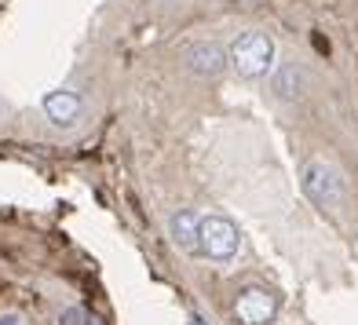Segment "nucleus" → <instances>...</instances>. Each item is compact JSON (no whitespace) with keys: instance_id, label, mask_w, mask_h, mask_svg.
Returning a JSON list of instances; mask_svg holds the SVG:
<instances>
[{"instance_id":"nucleus-6","label":"nucleus","mask_w":358,"mask_h":325,"mask_svg":"<svg viewBox=\"0 0 358 325\" xmlns=\"http://www.w3.org/2000/svg\"><path fill=\"white\" fill-rule=\"evenodd\" d=\"M80 110H85V103H80L77 92L59 88L52 95H44V113H48V121H52L55 128H73L80 121Z\"/></svg>"},{"instance_id":"nucleus-9","label":"nucleus","mask_w":358,"mask_h":325,"mask_svg":"<svg viewBox=\"0 0 358 325\" xmlns=\"http://www.w3.org/2000/svg\"><path fill=\"white\" fill-rule=\"evenodd\" d=\"M62 325H88V311L85 307H70V311H62Z\"/></svg>"},{"instance_id":"nucleus-8","label":"nucleus","mask_w":358,"mask_h":325,"mask_svg":"<svg viewBox=\"0 0 358 325\" xmlns=\"http://www.w3.org/2000/svg\"><path fill=\"white\" fill-rule=\"evenodd\" d=\"M303 85H307V77L296 62H285V66L274 73V95H278V99H296V95H303Z\"/></svg>"},{"instance_id":"nucleus-11","label":"nucleus","mask_w":358,"mask_h":325,"mask_svg":"<svg viewBox=\"0 0 358 325\" xmlns=\"http://www.w3.org/2000/svg\"><path fill=\"white\" fill-rule=\"evenodd\" d=\"M88 325H103L99 318H95V315H88Z\"/></svg>"},{"instance_id":"nucleus-10","label":"nucleus","mask_w":358,"mask_h":325,"mask_svg":"<svg viewBox=\"0 0 358 325\" xmlns=\"http://www.w3.org/2000/svg\"><path fill=\"white\" fill-rule=\"evenodd\" d=\"M0 325H22V322L15 318V315H4V318H0Z\"/></svg>"},{"instance_id":"nucleus-5","label":"nucleus","mask_w":358,"mask_h":325,"mask_svg":"<svg viewBox=\"0 0 358 325\" xmlns=\"http://www.w3.org/2000/svg\"><path fill=\"white\" fill-rule=\"evenodd\" d=\"M223 66H227V52H223L220 44H213V41H201V44H194L190 52H187V70L194 77H201V80L220 77Z\"/></svg>"},{"instance_id":"nucleus-4","label":"nucleus","mask_w":358,"mask_h":325,"mask_svg":"<svg viewBox=\"0 0 358 325\" xmlns=\"http://www.w3.org/2000/svg\"><path fill=\"white\" fill-rule=\"evenodd\" d=\"M278 315V296L264 285H249L234 300V322L238 325H271Z\"/></svg>"},{"instance_id":"nucleus-12","label":"nucleus","mask_w":358,"mask_h":325,"mask_svg":"<svg viewBox=\"0 0 358 325\" xmlns=\"http://www.w3.org/2000/svg\"><path fill=\"white\" fill-rule=\"evenodd\" d=\"M187 325H201V322H198V318H190V322H187Z\"/></svg>"},{"instance_id":"nucleus-2","label":"nucleus","mask_w":358,"mask_h":325,"mask_svg":"<svg viewBox=\"0 0 358 325\" xmlns=\"http://www.w3.org/2000/svg\"><path fill=\"white\" fill-rule=\"evenodd\" d=\"M241 249V234L238 226L227 219V216H198V252L208 256L213 263H227L234 259Z\"/></svg>"},{"instance_id":"nucleus-7","label":"nucleus","mask_w":358,"mask_h":325,"mask_svg":"<svg viewBox=\"0 0 358 325\" xmlns=\"http://www.w3.org/2000/svg\"><path fill=\"white\" fill-rule=\"evenodd\" d=\"M169 234H172V241L183 252H198V216L194 212H176L172 219H169Z\"/></svg>"},{"instance_id":"nucleus-1","label":"nucleus","mask_w":358,"mask_h":325,"mask_svg":"<svg viewBox=\"0 0 358 325\" xmlns=\"http://www.w3.org/2000/svg\"><path fill=\"white\" fill-rule=\"evenodd\" d=\"M227 62L234 66L238 77L245 80H259L267 77L271 66H274V41L259 29H249V34L234 37V44L227 48Z\"/></svg>"},{"instance_id":"nucleus-3","label":"nucleus","mask_w":358,"mask_h":325,"mask_svg":"<svg viewBox=\"0 0 358 325\" xmlns=\"http://www.w3.org/2000/svg\"><path fill=\"white\" fill-rule=\"evenodd\" d=\"M303 190H307V198L322 208H336L344 201V180H340V172L333 165H325V161H307L303 165Z\"/></svg>"}]
</instances>
